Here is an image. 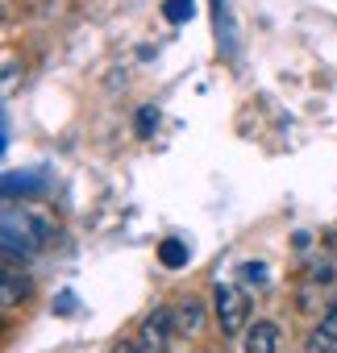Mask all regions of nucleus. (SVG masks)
<instances>
[{
  "mask_svg": "<svg viewBox=\"0 0 337 353\" xmlns=\"http://www.w3.org/2000/svg\"><path fill=\"white\" fill-rule=\"evenodd\" d=\"M0 241H5V262L17 258H34L46 241H50V216L34 212V208H5V225H0Z\"/></svg>",
  "mask_w": 337,
  "mask_h": 353,
  "instance_id": "obj_1",
  "label": "nucleus"
},
{
  "mask_svg": "<svg viewBox=\"0 0 337 353\" xmlns=\"http://www.w3.org/2000/svg\"><path fill=\"white\" fill-rule=\"evenodd\" d=\"M192 13H196L192 0H162V17L171 21V26H188V21H192Z\"/></svg>",
  "mask_w": 337,
  "mask_h": 353,
  "instance_id": "obj_10",
  "label": "nucleus"
},
{
  "mask_svg": "<svg viewBox=\"0 0 337 353\" xmlns=\"http://www.w3.org/2000/svg\"><path fill=\"white\" fill-rule=\"evenodd\" d=\"M30 295V283L17 274V266L13 262H5V295H0V299H5V307H13L17 299H26Z\"/></svg>",
  "mask_w": 337,
  "mask_h": 353,
  "instance_id": "obj_9",
  "label": "nucleus"
},
{
  "mask_svg": "<svg viewBox=\"0 0 337 353\" xmlns=\"http://www.w3.org/2000/svg\"><path fill=\"white\" fill-rule=\"evenodd\" d=\"M246 320H250V295L238 283H221L217 287V324H221V332L238 336V332L250 328Z\"/></svg>",
  "mask_w": 337,
  "mask_h": 353,
  "instance_id": "obj_2",
  "label": "nucleus"
},
{
  "mask_svg": "<svg viewBox=\"0 0 337 353\" xmlns=\"http://www.w3.org/2000/svg\"><path fill=\"white\" fill-rule=\"evenodd\" d=\"M13 83H17V63H13V54L5 59V96L13 92Z\"/></svg>",
  "mask_w": 337,
  "mask_h": 353,
  "instance_id": "obj_12",
  "label": "nucleus"
},
{
  "mask_svg": "<svg viewBox=\"0 0 337 353\" xmlns=\"http://www.w3.org/2000/svg\"><path fill=\"white\" fill-rule=\"evenodd\" d=\"M188 258H192V254H188V245H184L180 237H166V241L158 245V262H162L166 270H184Z\"/></svg>",
  "mask_w": 337,
  "mask_h": 353,
  "instance_id": "obj_7",
  "label": "nucleus"
},
{
  "mask_svg": "<svg viewBox=\"0 0 337 353\" xmlns=\"http://www.w3.org/2000/svg\"><path fill=\"white\" fill-rule=\"evenodd\" d=\"M279 349V324L275 320H254L242 336V353H275Z\"/></svg>",
  "mask_w": 337,
  "mask_h": 353,
  "instance_id": "obj_5",
  "label": "nucleus"
},
{
  "mask_svg": "<svg viewBox=\"0 0 337 353\" xmlns=\"http://www.w3.org/2000/svg\"><path fill=\"white\" fill-rule=\"evenodd\" d=\"M171 336H175V316H171V307H158V312H150L142 320L137 345L146 353H166V349H171Z\"/></svg>",
  "mask_w": 337,
  "mask_h": 353,
  "instance_id": "obj_3",
  "label": "nucleus"
},
{
  "mask_svg": "<svg viewBox=\"0 0 337 353\" xmlns=\"http://www.w3.org/2000/svg\"><path fill=\"white\" fill-rule=\"evenodd\" d=\"M171 316H175V332H184V336H196V332H200V324H204V307H200L196 299H188V303L171 307Z\"/></svg>",
  "mask_w": 337,
  "mask_h": 353,
  "instance_id": "obj_6",
  "label": "nucleus"
},
{
  "mask_svg": "<svg viewBox=\"0 0 337 353\" xmlns=\"http://www.w3.org/2000/svg\"><path fill=\"white\" fill-rule=\"evenodd\" d=\"M158 129V108H142L137 112V137H150Z\"/></svg>",
  "mask_w": 337,
  "mask_h": 353,
  "instance_id": "obj_11",
  "label": "nucleus"
},
{
  "mask_svg": "<svg viewBox=\"0 0 337 353\" xmlns=\"http://www.w3.org/2000/svg\"><path fill=\"white\" fill-rule=\"evenodd\" d=\"M113 353H146V349H142V345H117Z\"/></svg>",
  "mask_w": 337,
  "mask_h": 353,
  "instance_id": "obj_13",
  "label": "nucleus"
},
{
  "mask_svg": "<svg viewBox=\"0 0 337 353\" xmlns=\"http://www.w3.org/2000/svg\"><path fill=\"white\" fill-rule=\"evenodd\" d=\"M38 183H42L38 174H17V170H9V174H5V200L13 204L17 196H34V192H38Z\"/></svg>",
  "mask_w": 337,
  "mask_h": 353,
  "instance_id": "obj_8",
  "label": "nucleus"
},
{
  "mask_svg": "<svg viewBox=\"0 0 337 353\" xmlns=\"http://www.w3.org/2000/svg\"><path fill=\"white\" fill-rule=\"evenodd\" d=\"M333 353H337V349H333Z\"/></svg>",
  "mask_w": 337,
  "mask_h": 353,
  "instance_id": "obj_14",
  "label": "nucleus"
},
{
  "mask_svg": "<svg viewBox=\"0 0 337 353\" xmlns=\"http://www.w3.org/2000/svg\"><path fill=\"white\" fill-rule=\"evenodd\" d=\"M308 353H333L337 349V299L320 312V320H316V328L308 332V345H304Z\"/></svg>",
  "mask_w": 337,
  "mask_h": 353,
  "instance_id": "obj_4",
  "label": "nucleus"
}]
</instances>
